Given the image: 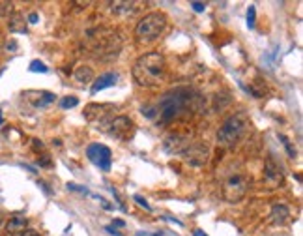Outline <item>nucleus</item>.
Segmentation results:
<instances>
[{
  "mask_svg": "<svg viewBox=\"0 0 303 236\" xmlns=\"http://www.w3.org/2000/svg\"><path fill=\"white\" fill-rule=\"evenodd\" d=\"M165 73H167V60L161 53L152 51V53H144L139 56V60L133 66V77L140 86L146 88H154L165 81Z\"/></svg>",
  "mask_w": 303,
  "mask_h": 236,
  "instance_id": "f257e3e1",
  "label": "nucleus"
},
{
  "mask_svg": "<svg viewBox=\"0 0 303 236\" xmlns=\"http://www.w3.org/2000/svg\"><path fill=\"white\" fill-rule=\"evenodd\" d=\"M249 126V118L245 113H234L226 118L217 131V143L223 148H230L241 139Z\"/></svg>",
  "mask_w": 303,
  "mask_h": 236,
  "instance_id": "f03ea898",
  "label": "nucleus"
},
{
  "mask_svg": "<svg viewBox=\"0 0 303 236\" xmlns=\"http://www.w3.org/2000/svg\"><path fill=\"white\" fill-rule=\"evenodd\" d=\"M189 92L187 90H176L172 94H167L159 103L156 105V114L159 122H171L180 113H184L189 105Z\"/></svg>",
  "mask_w": 303,
  "mask_h": 236,
  "instance_id": "7ed1b4c3",
  "label": "nucleus"
},
{
  "mask_svg": "<svg viewBox=\"0 0 303 236\" xmlns=\"http://www.w3.org/2000/svg\"><path fill=\"white\" fill-rule=\"evenodd\" d=\"M167 28V17L165 13H159V11H154V13H148L140 19L137 26H135V34L140 41H154L157 39L163 30Z\"/></svg>",
  "mask_w": 303,
  "mask_h": 236,
  "instance_id": "20e7f679",
  "label": "nucleus"
},
{
  "mask_svg": "<svg viewBox=\"0 0 303 236\" xmlns=\"http://www.w3.org/2000/svg\"><path fill=\"white\" fill-rule=\"evenodd\" d=\"M103 131H107L110 137L118 141H129L135 133V124L129 116H112L107 122H103Z\"/></svg>",
  "mask_w": 303,
  "mask_h": 236,
  "instance_id": "39448f33",
  "label": "nucleus"
},
{
  "mask_svg": "<svg viewBox=\"0 0 303 236\" xmlns=\"http://www.w3.org/2000/svg\"><path fill=\"white\" fill-rule=\"evenodd\" d=\"M249 190V180L243 175L230 176L225 184H223V199L226 203H238L245 197Z\"/></svg>",
  "mask_w": 303,
  "mask_h": 236,
  "instance_id": "423d86ee",
  "label": "nucleus"
},
{
  "mask_svg": "<svg viewBox=\"0 0 303 236\" xmlns=\"http://www.w3.org/2000/svg\"><path fill=\"white\" fill-rule=\"evenodd\" d=\"M86 156L88 160L92 161L96 167H100L101 171H110V163H112V154L105 145H100V143H94L86 148Z\"/></svg>",
  "mask_w": 303,
  "mask_h": 236,
  "instance_id": "0eeeda50",
  "label": "nucleus"
},
{
  "mask_svg": "<svg viewBox=\"0 0 303 236\" xmlns=\"http://www.w3.org/2000/svg\"><path fill=\"white\" fill-rule=\"evenodd\" d=\"M184 160L193 165V167H202L208 163V158H210V148L204 145V143H191L186 150L182 152Z\"/></svg>",
  "mask_w": 303,
  "mask_h": 236,
  "instance_id": "6e6552de",
  "label": "nucleus"
},
{
  "mask_svg": "<svg viewBox=\"0 0 303 236\" xmlns=\"http://www.w3.org/2000/svg\"><path fill=\"white\" fill-rule=\"evenodd\" d=\"M23 98L26 99L32 107L41 109V107H47V105H51V103H55L56 96L53 92H47V90H24Z\"/></svg>",
  "mask_w": 303,
  "mask_h": 236,
  "instance_id": "1a4fd4ad",
  "label": "nucleus"
},
{
  "mask_svg": "<svg viewBox=\"0 0 303 236\" xmlns=\"http://www.w3.org/2000/svg\"><path fill=\"white\" fill-rule=\"evenodd\" d=\"M189 145H191L189 139L176 133V135H169V137L165 139L163 148H165V152H169V154H182Z\"/></svg>",
  "mask_w": 303,
  "mask_h": 236,
  "instance_id": "9d476101",
  "label": "nucleus"
},
{
  "mask_svg": "<svg viewBox=\"0 0 303 236\" xmlns=\"http://www.w3.org/2000/svg\"><path fill=\"white\" fill-rule=\"evenodd\" d=\"M112 109H114L112 105H96V103H92L85 109V116L90 122H103L105 118H109Z\"/></svg>",
  "mask_w": 303,
  "mask_h": 236,
  "instance_id": "9b49d317",
  "label": "nucleus"
},
{
  "mask_svg": "<svg viewBox=\"0 0 303 236\" xmlns=\"http://www.w3.org/2000/svg\"><path fill=\"white\" fill-rule=\"evenodd\" d=\"M264 178L266 182L270 184V186H273V188L283 184V173H281L279 165H277L272 158H268V161H266L264 165Z\"/></svg>",
  "mask_w": 303,
  "mask_h": 236,
  "instance_id": "f8f14e48",
  "label": "nucleus"
},
{
  "mask_svg": "<svg viewBox=\"0 0 303 236\" xmlns=\"http://www.w3.org/2000/svg\"><path fill=\"white\" fill-rule=\"evenodd\" d=\"M26 227H28V220H26V218H23V216H13V218H9V220L6 221L4 231H6L8 236H13V235H21Z\"/></svg>",
  "mask_w": 303,
  "mask_h": 236,
  "instance_id": "ddd939ff",
  "label": "nucleus"
},
{
  "mask_svg": "<svg viewBox=\"0 0 303 236\" xmlns=\"http://www.w3.org/2000/svg\"><path fill=\"white\" fill-rule=\"evenodd\" d=\"M118 81V75L116 73H103L96 79V83L92 84V94H98L100 90H105V88H110V86H114Z\"/></svg>",
  "mask_w": 303,
  "mask_h": 236,
  "instance_id": "4468645a",
  "label": "nucleus"
},
{
  "mask_svg": "<svg viewBox=\"0 0 303 236\" xmlns=\"http://www.w3.org/2000/svg\"><path fill=\"white\" fill-rule=\"evenodd\" d=\"M290 220V210L285 205H275L270 212V221L273 225H285Z\"/></svg>",
  "mask_w": 303,
  "mask_h": 236,
  "instance_id": "2eb2a0df",
  "label": "nucleus"
},
{
  "mask_svg": "<svg viewBox=\"0 0 303 236\" xmlns=\"http://www.w3.org/2000/svg\"><path fill=\"white\" fill-rule=\"evenodd\" d=\"M137 6L139 4H135V2H112L110 9H112L114 15H133L139 9Z\"/></svg>",
  "mask_w": 303,
  "mask_h": 236,
  "instance_id": "dca6fc26",
  "label": "nucleus"
},
{
  "mask_svg": "<svg viewBox=\"0 0 303 236\" xmlns=\"http://www.w3.org/2000/svg\"><path fill=\"white\" fill-rule=\"evenodd\" d=\"M8 28L9 32H13V34H24L26 32V21H24V17L15 11L13 15L8 19Z\"/></svg>",
  "mask_w": 303,
  "mask_h": 236,
  "instance_id": "f3484780",
  "label": "nucleus"
},
{
  "mask_svg": "<svg viewBox=\"0 0 303 236\" xmlns=\"http://www.w3.org/2000/svg\"><path fill=\"white\" fill-rule=\"evenodd\" d=\"M73 77H75L77 83L86 84L94 79V71L90 66H79V68H75V71H73Z\"/></svg>",
  "mask_w": 303,
  "mask_h": 236,
  "instance_id": "a211bd4d",
  "label": "nucleus"
},
{
  "mask_svg": "<svg viewBox=\"0 0 303 236\" xmlns=\"http://www.w3.org/2000/svg\"><path fill=\"white\" fill-rule=\"evenodd\" d=\"M15 13V6H13V2H0V17H9Z\"/></svg>",
  "mask_w": 303,
  "mask_h": 236,
  "instance_id": "6ab92c4d",
  "label": "nucleus"
},
{
  "mask_svg": "<svg viewBox=\"0 0 303 236\" xmlns=\"http://www.w3.org/2000/svg\"><path fill=\"white\" fill-rule=\"evenodd\" d=\"M75 105H79V99L73 98V96H68V98L60 99V107H62V109H71V107Z\"/></svg>",
  "mask_w": 303,
  "mask_h": 236,
  "instance_id": "aec40b11",
  "label": "nucleus"
},
{
  "mask_svg": "<svg viewBox=\"0 0 303 236\" xmlns=\"http://www.w3.org/2000/svg\"><path fill=\"white\" fill-rule=\"evenodd\" d=\"M30 71H34V73H45L47 66L43 64V62H39V60H32L30 62Z\"/></svg>",
  "mask_w": 303,
  "mask_h": 236,
  "instance_id": "412c9836",
  "label": "nucleus"
},
{
  "mask_svg": "<svg viewBox=\"0 0 303 236\" xmlns=\"http://www.w3.org/2000/svg\"><path fill=\"white\" fill-rule=\"evenodd\" d=\"M255 19H257V9H255V6H249V9H247V26L249 28H253V26H255Z\"/></svg>",
  "mask_w": 303,
  "mask_h": 236,
  "instance_id": "4be33fe9",
  "label": "nucleus"
},
{
  "mask_svg": "<svg viewBox=\"0 0 303 236\" xmlns=\"http://www.w3.org/2000/svg\"><path fill=\"white\" fill-rule=\"evenodd\" d=\"M279 139H281V141H283V145H285V148H287L288 156H290V158H296V150H294V148H292V145H290V141H288V139L285 137V135H279Z\"/></svg>",
  "mask_w": 303,
  "mask_h": 236,
  "instance_id": "5701e85b",
  "label": "nucleus"
},
{
  "mask_svg": "<svg viewBox=\"0 0 303 236\" xmlns=\"http://www.w3.org/2000/svg\"><path fill=\"white\" fill-rule=\"evenodd\" d=\"M133 199H135V201H137V203H139V205L142 206L144 210H148V212L152 210V206L148 205V201H146V199H144V197H140V195H135V197H133Z\"/></svg>",
  "mask_w": 303,
  "mask_h": 236,
  "instance_id": "b1692460",
  "label": "nucleus"
},
{
  "mask_svg": "<svg viewBox=\"0 0 303 236\" xmlns=\"http://www.w3.org/2000/svg\"><path fill=\"white\" fill-rule=\"evenodd\" d=\"M191 8H193L195 11H199V13H202V11L206 9V4H204V2H191Z\"/></svg>",
  "mask_w": 303,
  "mask_h": 236,
  "instance_id": "393cba45",
  "label": "nucleus"
},
{
  "mask_svg": "<svg viewBox=\"0 0 303 236\" xmlns=\"http://www.w3.org/2000/svg\"><path fill=\"white\" fill-rule=\"evenodd\" d=\"M19 236H39V233H36V231H32V229H24L23 233Z\"/></svg>",
  "mask_w": 303,
  "mask_h": 236,
  "instance_id": "a878e982",
  "label": "nucleus"
},
{
  "mask_svg": "<svg viewBox=\"0 0 303 236\" xmlns=\"http://www.w3.org/2000/svg\"><path fill=\"white\" fill-rule=\"evenodd\" d=\"M68 188H70V190H73V191H81V193H86L85 188H81V186H77V184H68Z\"/></svg>",
  "mask_w": 303,
  "mask_h": 236,
  "instance_id": "bb28decb",
  "label": "nucleus"
},
{
  "mask_svg": "<svg viewBox=\"0 0 303 236\" xmlns=\"http://www.w3.org/2000/svg\"><path fill=\"white\" fill-rule=\"evenodd\" d=\"M105 231H107V233H109V235H112V236H122L120 235V233H118L116 229L114 227H105Z\"/></svg>",
  "mask_w": 303,
  "mask_h": 236,
  "instance_id": "cd10ccee",
  "label": "nucleus"
},
{
  "mask_svg": "<svg viewBox=\"0 0 303 236\" xmlns=\"http://www.w3.org/2000/svg\"><path fill=\"white\" fill-rule=\"evenodd\" d=\"M32 143H34V148H36V150H45V146L41 145V141H38V139H36V141H32Z\"/></svg>",
  "mask_w": 303,
  "mask_h": 236,
  "instance_id": "c85d7f7f",
  "label": "nucleus"
},
{
  "mask_svg": "<svg viewBox=\"0 0 303 236\" xmlns=\"http://www.w3.org/2000/svg\"><path fill=\"white\" fill-rule=\"evenodd\" d=\"M193 236H208V235H206L204 231H201V229H197V231L193 233Z\"/></svg>",
  "mask_w": 303,
  "mask_h": 236,
  "instance_id": "c756f323",
  "label": "nucleus"
},
{
  "mask_svg": "<svg viewBox=\"0 0 303 236\" xmlns=\"http://www.w3.org/2000/svg\"><path fill=\"white\" fill-rule=\"evenodd\" d=\"M28 21H30V23H36V21H38V13H30Z\"/></svg>",
  "mask_w": 303,
  "mask_h": 236,
  "instance_id": "7c9ffc66",
  "label": "nucleus"
},
{
  "mask_svg": "<svg viewBox=\"0 0 303 236\" xmlns=\"http://www.w3.org/2000/svg\"><path fill=\"white\" fill-rule=\"evenodd\" d=\"M112 225H116V227H124L125 223L122 220H114V223H112Z\"/></svg>",
  "mask_w": 303,
  "mask_h": 236,
  "instance_id": "2f4dec72",
  "label": "nucleus"
},
{
  "mask_svg": "<svg viewBox=\"0 0 303 236\" xmlns=\"http://www.w3.org/2000/svg\"><path fill=\"white\" fill-rule=\"evenodd\" d=\"M4 49V36H2V32H0V51Z\"/></svg>",
  "mask_w": 303,
  "mask_h": 236,
  "instance_id": "473e14b6",
  "label": "nucleus"
},
{
  "mask_svg": "<svg viewBox=\"0 0 303 236\" xmlns=\"http://www.w3.org/2000/svg\"><path fill=\"white\" fill-rule=\"evenodd\" d=\"M154 236H161V233H156V235H154Z\"/></svg>",
  "mask_w": 303,
  "mask_h": 236,
  "instance_id": "72a5a7b5",
  "label": "nucleus"
},
{
  "mask_svg": "<svg viewBox=\"0 0 303 236\" xmlns=\"http://www.w3.org/2000/svg\"><path fill=\"white\" fill-rule=\"evenodd\" d=\"M0 223H2V218H0Z\"/></svg>",
  "mask_w": 303,
  "mask_h": 236,
  "instance_id": "f704fd0d",
  "label": "nucleus"
}]
</instances>
